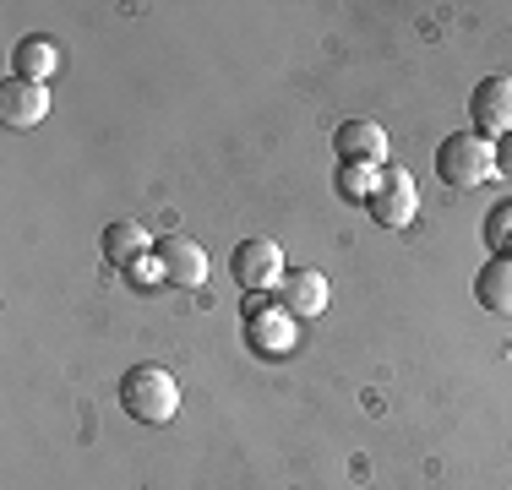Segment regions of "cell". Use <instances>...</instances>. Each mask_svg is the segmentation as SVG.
Listing matches in <instances>:
<instances>
[{
	"label": "cell",
	"mask_w": 512,
	"mask_h": 490,
	"mask_svg": "<svg viewBox=\"0 0 512 490\" xmlns=\"http://www.w3.org/2000/svg\"><path fill=\"white\" fill-rule=\"evenodd\" d=\"M120 409L137 425H169L180 414V382L164 365H131L120 376Z\"/></svg>",
	"instance_id": "6da1fadb"
},
{
	"label": "cell",
	"mask_w": 512,
	"mask_h": 490,
	"mask_svg": "<svg viewBox=\"0 0 512 490\" xmlns=\"http://www.w3.org/2000/svg\"><path fill=\"white\" fill-rule=\"evenodd\" d=\"M436 175H442V186H458V191L496 180V142L480 137V131H453L436 147Z\"/></svg>",
	"instance_id": "7a4b0ae2"
},
{
	"label": "cell",
	"mask_w": 512,
	"mask_h": 490,
	"mask_svg": "<svg viewBox=\"0 0 512 490\" xmlns=\"http://www.w3.org/2000/svg\"><path fill=\"white\" fill-rule=\"evenodd\" d=\"M240 316H246V338L262 360H284V354L295 349L300 316H289L284 305H278V294H246V311Z\"/></svg>",
	"instance_id": "3957f363"
},
{
	"label": "cell",
	"mask_w": 512,
	"mask_h": 490,
	"mask_svg": "<svg viewBox=\"0 0 512 490\" xmlns=\"http://www.w3.org/2000/svg\"><path fill=\"white\" fill-rule=\"evenodd\" d=\"M469 131L502 142L512 131V77H480L469 93Z\"/></svg>",
	"instance_id": "277c9868"
},
{
	"label": "cell",
	"mask_w": 512,
	"mask_h": 490,
	"mask_svg": "<svg viewBox=\"0 0 512 490\" xmlns=\"http://www.w3.org/2000/svg\"><path fill=\"white\" fill-rule=\"evenodd\" d=\"M229 273L240 278V289H246V294H273L278 278H284L289 267H284V251H278V240H240V245H235V262H229Z\"/></svg>",
	"instance_id": "5b68a950"
},
{
	"label": "cell",
	"mask_w": 512,
	"mask_h": 490,
	"mask_svg": "<svg viewBox=\"0 0 512 490\" xmlns=\"http://www.w3.org/2000/svg\"><path fill=\"white\" fill-rule=\"evenodd\" d=\"M365 207H371V218L382 229H409L414 213H420V186H414L409 169H382V186H376V196Z\"/></svg>",
	"instance_id": "8992f818"
},
{
	"label": "cell",
	"mask_w": 512,
	"mask_h": 490,
	"mask_svg": "<svg viewBox=\"0 0 512 490\" xmlns=\"http://www.w3.org/2000/svg\"><path fill=\"white\" fill-rule=\"evenodd\" d=\"M278 305H284L289 316H300V322H311V316L327 311V300H333V284H327V273H316V267H289L284 278H278Z\"/></svg>",
	"instance_id": "52a82bcc"
},
{
	"label": "cell",
	"mask_w": 512,
	"mask_h": 490,
	"mask_svg": "<svg viewBox=\"0 0 512 490\" xmlns=\"http://www.w3.org/2000/svg\"><path fill=\"white\" fill-rule=\"evenodd\" d=\"M153 256H158V267H164V278L175 289H202L207 284V251L191 235H164Z\"/></svg>",
	"instance_id": "ba28073f"
},
{
	"label": "cell",
	"mask_w": 512,
	"mask_h": 490,
	"mask_svg": "<svg viewBox=\"0 0 512 490\" xmlns=\"http://www.w3.org/2000/svg\"><path fill=\"white\" fill-rule=\"evenodd\" d=\"M44 115H50V88L44 82H22V77L0 82V120L11 131H33Z\"/></svg>",
	"instance_id": "9c48e42d"
},
{
	"label": "cell",
	"mask_w": 512,
	"mask_h": 490,
	"mask_svg": "<svg viewBox=\"0 0 512 490\" xmlns=\"http://www.w3.org/2000/svg\"><path fill=\"white\" fill-rule=\"evenodd\" d=\"M333 147H338V164H376L382 169L387 158V131L376 120H344L333 131Z\"/></svg>",
	"instance_id": "30bf717a"
},
{
	"label": "cell",
	"mask_w": 512,
	"mask_h": 490,
	"mask_svg": "<svg viewBox=\"0 0 512 490\" xmlns=\"http://www.w3.org/2000/svg\"><path fill=\"white\" fill-rule=\"evenodd\" d=\"M158 245L148 240V229L131 224V218H115V224L104 229V262L109 267H137L142 256H153Z\"/></svg>",
	"instance_id": "8fae6325"
},
{
	"label": "cell",
	"mask_w": 512,
	"mask_h": 490,
	"mask_svg": "<svg viewBox=\"0 0 512 490\" xmlns=\"http://www.w3.org/2000/svg\"><path fill=\"white\" fill-rule=\"evenodd\" d=\"M55 71H60V44L44 39V33H28L17 44V55H11V77H22V82H50Z\"/></svg>",
	"instance_id": "7c38bea8"
},
{
	"label": "cell",
	"mask_w": 512,
	"mask_h": 490,
	"mask_svg": "<svg viewBox=\"0 0 512 490\" xmlns=\"http://www.w3.org/2000/svg\"><path fill=\"white\" fill-rule=\"evenodd\" d=\"M474 300L491 316H512V256H491V262L474 273Z\"/></svg>",
	"instance_id": "4fadbf2b"
},
{
	"label": "cell",
	"mask_w": 512,
	"mask_h": 490,
	"mask_svg": "<svg viewBox=\"0 0 512 490\" xmlns=\"http://www.w3.org/2000/svg\"><path fill=\"white\" fill-rule=\"evenodd\" d=\"M338 196H344V202H371L376 196V186H382V169L376 164H338Z\"/></svg>",
	"instance_id": "5bb4252c"
},
{
	"label": "cell",
	"mask_w": 512,
	"mask_h": 490,
	"mask_svg": "<svg viewBox=\"0 0 512 490\" xmlns=\"http://www.w3.org/2000/svg\"><path fill=\"white\" fill-rule=\"evenodd\" d=\"M485 245H491V256H512V196L485 213Z\"/></svg>",
	"instance_id": "9a60e30c"
},
{
	"label": "cell",
	"mask_w": 512,
	"mask_h": 490,
	"mask_svg": "<svg viewBox=\"0 0 512 490\" xmlns=\"http://www.w3.org/2000/svg\"><path fill=\"white\" fill-rule=\"evenodd\" d=\"M131 278H137V284H158V278H164V267H158V256H142V262L131 267Z\"/></svg>",
	"instance_id": "2e32d148"
},
{
	"label": "cell",
	"mask_w": 512,
	"mask_h": 490,
	"mask_svg": "<svg viewBox=\"0 0 512 490\" xmlns=\"http://www.w3.org/2000/svg\"><path fill=\"white\" fill-rule=\"evenodd\" d=\"M496 175H507V180H512V131H507L502 142H496Z\"/></svg>",
	"instance_id": "e0dca14e"
}]
</instances>
